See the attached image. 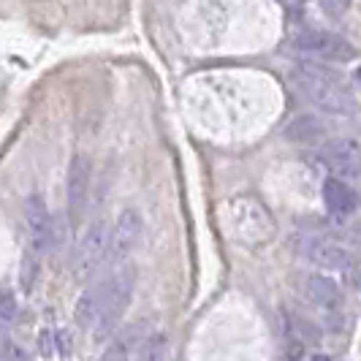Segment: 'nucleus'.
Wrapping results in <instances>:
<instances>
[{"instance_id":"f257e3e1","label":"nucleus","mask_w":361,"mask_h":361,"mask_svg":"<svg viewBox=\"0 0 361 361\" xmlns=\"http://www.w3.org/2000/svg\"><path fill=\"white\" fill-rule=\"evenodd\" d=\"M290 79L315 109L329 111V114H353L356 109L353 92L343 82V76L331 68L305 60L290 71Z\"/></svg>"},{"instance_id":"f03ea898","label":"nucleus","mask_w":361,"mask_h":361,"mask_svg":"<svg viewBox=\"0 0 361 361\" xmlns=\"http://www.w3.org/2000/svg\"><path fill=\"white\" fill-rule=\"evenodd\" d=\"M133 286H136V269L133 264L126 261L120 267H111L106 277L101 283H95V296H98V321L92 329V337L101 343L109 334L117 329V324L123 321L130 296H133Z\"/></svg>"},{"instance_id":"7ed1b4c3","label":"nucleus","mask_w":361,"mask_h":361,"mask_svg":"<svg viewBox=\"0 0 361 361\" xmlns=\"http://www.w3.org/2000/svg\"><path fill=\"white\" fill-rule=\"evenodd\" d=\"M106 253H109V226L98 217L90 228H87V234H85L79 250H76V267H73L76 280L87 283L92 274L101 269Z\"/></svg>"},{"instance_id":"20e7f679","label":"nucleus","mask_w":361,"mask_h":361,"mask_svg":"<svg viewBox=\"0 0 361 361\" xmlns=\"http://www.w3.org/2000/svg\"><path fill=\"white\" fill-rule=\"evenodd\" d=\"M293 47L318 60H334V63H348L356 57V49L343 36L329 33V30H305L293 38Z\"/></svg>"},{"instance_id":"39448f33","label":"nucleus","mask_w":361,"mask_h":361,"mask_svg":"<svg viewBox=\"0 0 361 361\" xmlns=\"http://www.w3.org/2000/svg\"><path fill=\"white\" fill-rule=\"evenodd\" d=\"M139 239H142V217H139V212H136V209L120 212L117 223H114V228L109 231L106 261L111 264V267L126 264L128 255L133 253V247L139 245Z\"/></svg>"},{"instance_id":"423d86ee","label":"nucleus","mask_w":361,"mask_h":361,"mask_svg":"<svg viewBox=\"0 0 361 361\" xmlns=\"http://www.w3.org/2000/svg\"><path fill=\"white\" fill-rule=\"evenodd\" d=\"M25 220L33 236V250L36 253H49L54 247V217L47 209V201L38 193L25 199Z\"/></svg>"},{"instance_id":"0eeeda50","label":"nucleus","mask_w":361,"mask_h":361,"mask_svg":"<svg viewBox=\"0 0 361 361\" xmlns=\"http://www.w3.org/2000/svg\"><path fill=\"white\" fill-rule=\"evenodd\" d=\"M90 155L79 152L71 161V169H68V217H71V223H79V217L85 215V204H87V193H90Z\"/></svg>"},{"instance_id":"6e6552de","label":"nucleus","mask_w":361,"mask_h":361,"mask_svg":"<svg viewBox=\"0 0 361 361\" xmlns=\"http://www.w3.org/2000/svg\"><path fill=\"white\" fill-rule=\"evenodd\" d=\"M321 158L340 177H359L361 174V145L353 142V139H331V142H326L324 149H321Z\"/></svg>"},{"instance_id":"1a4fd4ad","label":"nucleus","mask_w":361,"mask_h":361,"mask_svg":"<svg viewBox=\"0 0 361 361\" xmlns=\"http://www.w3.org/2000/svg\"><path fill=\"white\" fill-rule=\"evenodd\" d=\"M302 253L307 255V261L324 267V269H348L353 264V255L345 247L343 242L326 239V236H312L307 239V245L302 247Z\"/></svg>"},{"instance_id":"9d476101","label":"nucleus","mask_w":361,"mask_h":361,"mask_svg":"<svg viewBox=\"0 0 361 361\" xmlns=\"http://www.w3.org/2000/svg\"><path fill=\"white\" fill-rule=\"evenodd\" d=\"M302 290H305V296L312 305H318V307L324 310L340 307V302H343L340 286L331 277H326V274H307L305 283H302Z\"/></svg>"},{"instance_id":"9b49d317","label":"nucleus","mask_w":361,"mask_h":361,"mask_svg":"<svg viewBox=\"0 0 361 361\" xmlns=\"http://www.w3.org/2000/svg\"><path fill=\"white\" fill-rule=\"evenodd\" d=\"M324 204L331 215L345 217L356 212L359 199H356V193H353L343 180L334 177V180H326V185H324Z\"/></svg>"},{"instance_id":"f8f14e48","label":"nucleus","mask_w":361,"mask_h":361,"mask_svg":"<svg viewBox=\"0 0 361 361\" xmlns=\"http://www.w3.org/2000/svg\"><path fill=\"white\" fill-rule=\"evenodd\" d=\"M324 133H326V126L315 114H299L286 128V136H288L290 142H299V145H315Z\"/></svg>"},{"instance_id":"ddd939ff","label":"nucleus","mask_w":361,"mask_h":361,"mask_svg":"<svg viewBox=\"0 0 361 361\" xmlns=\"http://www.w3.org/2000/svg\"><path fill=\"white\" fill-rule=\"evenodd\" d=\"M95 321H98V296L95 288H87L76 302V324L82 329H95Z\"/></svg>"},{"instance_id":"4468645a","label":"nucleus","mask_w":361,"mask_h":361,"mask_svg":"<svg viewBox=\"0 0 361 361\" xmlns=\"http://www.w3.org/2000/svg\"><path fill=\"white\" fill-rule=\"evenodd\" d=\"M163 356H166V337L149 334V337H145V340L139 343V348L133 350L130 361H163Z\"/></svg>"},{"instance_id":"2eb2a0df","label":"nucleus","mask_w":361,"mask_h":361,"mask_svg":"<svg viewBox=\"0 0 361 361\" xmlns=\"http://www.w3.org/2000/svg\"><path fill=\"white\" fill-rule=\"evenodd\" d=\"M130 356H133V348L120 337L117 343H111L106 348V353L101 356V361H130Z\"/></svg>"},{"instance_id":"dca6fc26","label":"nucleus","mask_w":361,"mask_h":361,"mask_svg":"<svg viewBox=\"0 0 361 361\" xmlns=\"http://www.w3.org/2000/svg\"><path fill=\"white\" fill-rule=\"evenodd\" d=\"M14 315H17L14 293H11V290H0V321H3V324H11Z\"/></svg>"},{"instance_id":"f3484780","label":"nucleus","mask_w":361,"mask_h":361,"mask_svg":"<svg viewBox=\"0 0 361 361\" xmlns=\"http://www.w3.org/2000/svg\"><path fill=\"white\" fill-rule=\"evenodd\" d=\"M0 361H27V356L19 345L6 340V343H0Z\"/></svg>"},{"instance_id":"a211bd4d","label":"nucleus","mask_w":361,"mask_h":361,"mask_svg":"<svg viewBox=\"0 0 361 361\" xmlns=\"http://www.w3.org/2000/svg\"><path fill=\"white\" fill-rule=\"evenodd\" d=\"M38 274V267L33 258H25V269H22V286H25V290L33 288V280H36Z\"/></svg>"},{"instance_id":"6ab92c4d","label":"nucleus","mask_w":361,"mask_h":361,"mask_svg":"<svg viewBox=\"0 0 361 361\" xmlns=\"http://www.w3.org/2000/svg\"><path fill=\"white\" fill-rule=\"evenodd\" d=\"M312 361H329V359H326V356H315Z\"/></svg>"},{"instance_id":"aec40b11","label":"nucleus","mask_w":361,"mask_h":361,"mask_svg":"<svg viewBox=\"0 0 361 361\" xmlns=\"http://www.w3.org/2000/svg\"><path fill=\"white\" fill-rule=\"evenodd\" d=\"M356 82H359V85H361V68H359V71H356Z\"/></svg>"}]
</instances>
